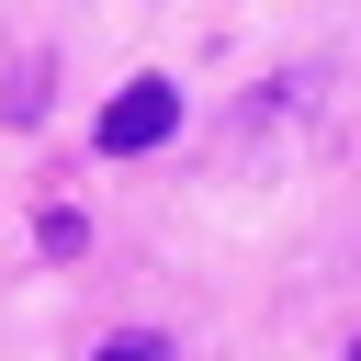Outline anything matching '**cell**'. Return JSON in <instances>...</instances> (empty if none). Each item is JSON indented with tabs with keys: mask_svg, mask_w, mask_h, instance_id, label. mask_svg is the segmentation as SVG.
I'll return each instance as SVG.
<instances>
[{
	"mask_svg": "<svg viewBox=\"0 0 361 361\" xmlns=\"http://www.w3.org/2000/svg\"><path fill=\"white\" fill-rule=\"evenodd\" d=\"M350 361H361V350H350Z\"/></svg>",
	"mask_w": 361,
	"mask_h": 361,
	"instance_id": "cell-3",
	"label": "cell"
},
{
	"mask_svg": "<svg viewBox=\"0 0 361 361\" xmlns=\"http://www.w3.org/2000/svg\"><path fill=\"white\" fill-rule=\"evenodd\" d=\"M169 124H180V90H169V79H135V90H113V113H102V147H113V158H147Z\"/></svg>",
	"mask_w": 361,
	"mask_h": 361,
	"instance_id": "cell-1",
	"label": "cell"
},
{
	"mask_svg": "<svg viewBox=\"0 0 361 361\" xmlns=\"http://www.w3.org/2000/svg\"><path fill=\"white\" fill-rule=\"evenodd\" d=\"M102 361H169V338H113Z\"/></svg>",
	"mask_w": 361,
	"mask_h": 361,
	"instance_id": "cell-2",
	"label": "cell"
}]
</instances>
